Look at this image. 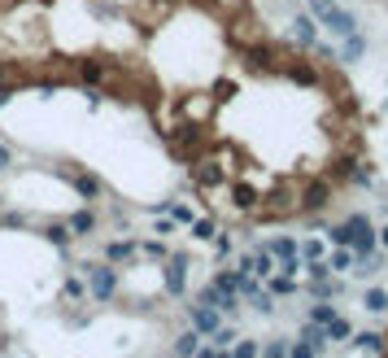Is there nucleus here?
Segmentation results:
<instances>
[{
  "mask_svg": "<svg viewBox=\"0 0 388 358\" xmlns=\"http://www.w3.org/2000/svg\"><path fill=\"white\" fill-rule=\"evenodd\" d=\"M288 75H293L297 84H314V79H318V75H314L310 66H293V70H288Z\"/></svg>",
  "mask_w": 388,
  "mask_h": 358,
  "instance_id": "37",
  "label": "nucleus"
},
{
  "mask_svg": "<svg viewBox=\"0 0 388 358\" xmlns=\"http://www.w3.org/2000/svg\"><path fill=\"white\" fill-rule=\"evenodd\" d=\"M214 358H232V350H214Z\"/></svg>",
  "mask_w": 388,
  "mask_h": 358,
  "instance_id": "41",
  "label": "nucleus"
},
{
  "mask_svg": "<svg viewBox=\"0 0 388 358\" xmlns=\"http://www.w3.org/2000/svg\"><path fill=\"white\" fill-rule=\"evenodd\" d=\"M70 184H74V192H79L83 201H96V197L105 192V184H101V179H96L92 171H74V175H70Z\"/></svg>",
  "mask_w": 388,
  "mask_h": 358,
  "instance_id": "6",
  "label": "nucleus"
},
{
  "mask_svg": "<svg viewBox=\"0 0 388 358\" xmlns=\"http://www.w3.org/2000/svg\"><path fill=\"white\" fill-rule=\"evenodd\" d=\"M253 311H257V315H275V306H270V293H257V297H253Z\"/></svg>",
  "mask_w": 388,
  "mask_h": 358,
  "instance_id": "35",
  "label": "nucleus"
},
{
  "mask_svg": "<svg viewBox=\"0 0 388 358\" xmlns=\"http://www.w3.org/2000/svg\"><path fill=\"white\" fill-rule=\"evenodd\" d=\"M310 293H314V302H328V297H336V293H341V284H332V280H314Z\"/></svg>",
  "mask_w": 388,
  "mask_h": 358,
  "instance_id": "25",
  "label": "nucleus"
},
{
  "mask_svg": "<svg viewBox=\"0 0 388 358\" xmlns=\"http://www.w3.org/2000/svg\"><path fill=\"white\" fill-rule=\"evenodd\" d=\"M0 205H5V201H0Z\"/></svg>",
  "mask_w": 388,
  "mask_h": 358,
  "instance_id": "42",
  "label": "nucleus"
},
{
  "mask_svg": "<svg viewBox=\"0 0 388 358\" xmlns=\"http://www.w3.org/2000/svg\"><path fill=\"white\" fill-rule=\"evenodd\" d=\"M209 345H214V350H232L236 345V332L232 328H218L214 336H209Z\"/></svg>",
  "mask_w": 388,
  "mask_h": 358,
  "instance_id": "27",
  "label": "nucleus"
},
{
  "mask_svg": "<svg viewBox=\"0 0 388 358\" xmlns=\"http://www.w3.org/2000/svg\"><path fill=\"white\" fill-rule=\"evenodd\" d=\"M249 258H253V275H257V280H270V275H275V254L270 249H253Z\"/></svg>",
  "mask_w": 388,
  "mask_h": 358,
  "instance_id": "12",
  "label": "nucleus"
},
{
  "mask_svg": "<svg viewBox=\"0 0 388 358\" xmlns=\"http://www.w3.org/2000/svg\"><path fill=\"white\" fill-rule=\"evenodd\" d=\"M184 288H188V254H170L166 258V293L184 297Z\"/></svg>",
  "mask_w": 388,
  "mask_h": 358,
  "instance_id": "5",
  "label": "nucleus"
},
{
  "mask_svg": "<svg viewBox=\"0 0 388 358\" xmlns=\"http://www.w3.org/2000/svg\"><path fill=\"white\" fill-rule=\"evenodd\" d=\"M245 61H249L253 70H262V75L275 70V53H270L266 44H249V48H245Z\"/></svg>",
  "mask_w": 388,
  "mask_h": 358,
  "instance_id": "9",
  "label": "nucleus"
},
{
  "mask_svg": "<svg viewBox=\"0 0 388 358\" xmlns=\"http://www.w3.org/2000/svg\"><path fill=\"white\" fill-rule=\"evenodd\" d=\"M262 350H257V341H236L232 345V358H257Z\"/></svg>",
  "mask_w": 388,
  "mask_h": 358,
  "instance_id": "29",
  "label": "nucleus"
},
{
  "mask_svg": "<svg viewBox=\"0 0 388 358\" xmlns=\"http://www.w3.org/2000/svg\"><path fill=\"white\" fill-rule=\"evenodd\" d=\"M9 166H13V153L5 149V144H0V171H9Z\"/></svg>",
  "mask_w": 388,
  "mask_h": 358,
  "instance_id": "39",
  "label": "nucleus"
},
{
  "mask_svg": "<svg viewBox=\"0 0 388 358\" xmlns=\"http://www.w3.org/2000/svg\"><path fill=\"white\" fill-rule=\"evenodd\" d=\"M79 75H83V79H88V84H101V79H105L109 70L101 66V61H79Z\"/></svg>",
  "mask_w": 388,
  "mask_h": 358,
  "instance_id": "24",
  "label": "nucleus"
},
{
  "mask_svg": "<svg viewBox=\"0 0 388 358\" xmlns=\"http://www.w3.org/2000/svg\"><path fill=\"white\" fill-rule=\"evenodd\" d=\"M266 249L275 254V263H280V258H293V254H301V245H297L293 236H275V240H270Z\"/></svg>",
  "mask_w": 388,
  "mask_h": 358,
  "instance_id": "17",
  "label": "nucleus"
},
{
  "mask_svg": "<svg viewBox=\"0 0 388 358\" xmlns=\"http://www.w3.org/2000/svg\"><path fill=\"white\" fill-rule=\"evenodd\" d=\"M184 311H188V319H192V328H197L201 336H214V332L223 328V315L214 311V306H201V302H188V306H184Z\"/></svg>",
  "mask_w": 388,
  "mask_h": 358,
  "instance_id": "4",
  "label": "nucleus"
},
{
  "mask_svg": "<svg viewBox=\"0 0 388 358\" xmlns=\"http://www.w3.org/2000/svg\"><path fill=\"white\" fill-rule=\"evenodd\" d=\"M44 240H48V245H57V249H66L70 245V223H48L44 227Z\"/></svg>",
  "mask_w": 388,
  "mask_h": 358,
  "instance_id": "16",
  "label": "nucleus"
},
{
  "mask_svg": "<svg viewBox=\"0 0 388 358\" xmlns=\"http://www.w3.org/2000/svg\"><path fill=\"white\" fill-rule=\"evenodd\" d=\"M375 236H380V245H384V249H388V223H384V227H380V232H375Z\"/></svg>",
  "mask_w": 388,
  "mask_h": 358,
  "instance_id": "40",
  "label": "nucleus"
},
{
  "mask_svg": "<svg viewBox=\"0 0 388 358\" xmlns=\"http://www.w3.org/2000/svg\"><path fill=\"white\" fill-rule=\"evenodd\" d=\"M301 258H305V263H314V258H323V245H318V240H305V245H301Z\"/></svg>",
  "mask_w": 388,
  "mask_h": 358,
  "instance_id": "36",
  "label": "nucleus"
},
{
  "mask_svg": "<svg viewBox=\"0 0 388 358\" xmlns=\"http://www.w3.org/2000/svg\"><path fill=\"white\" fill-rule=\"evenodd\" d=\"M288 345H293V341H270L262 350V358H288Z\"/></svg>",
  "mask_w": 388,
  "mask_h": 358,
  "instance_id": "33",
  "label": "nucleus"
},
{
  "mask_svg": "<svg viewBox=\"0 0 388 358\" xmlns=\"http://www.w3.org/2000/svg\"><path fill=\"white\" fill-rule=\"evenodd\" d=\"M232 197H236V205H240V210H253V205H257V188H249V184H236V192H232Z\"/></svg>",
  "mask_w": 388,
  "mask_h": 358,
  "instance_id": "23",
  "label": "nucleus"
},
{
  "mask_svg": "<svg viewBox=\"0 0 388 358\" xmlns=\"http://www.w3.org/2000/svg\"><path fill=\"white\" fill-rule=\"evenodd\" d=\"M192 236H197V240H214V223H209V219H197V223H192Z\"/></svg>",
  "mask_w": 388,
  "mask_h": 358,
  "instance_id": "30",
  "label": "nucleus"
},
{
  "mask_svg": "<svg viewBox=\"0 0 388 358\" xmlns=\"http://www.w3.org/2000/svg\"><path fill=\"white\" fill-rule=\"evenodd\" d=\"M362 306H366V311H375V315H384L388 311V293L384 288H371L366 297H362Z\"/></svg>",
  "mask_w": 388,
  "mask_h": 358,
  "instance_id": "21",
  "label": "nucleus"
},
{
  "mask_svg": "<svg viewBox=\"0 0 388 358\" xmlns=\"http://www.w3.org/2000/svg\"><path fill=\"white\" fill-rule=\"evenodd\" d=\"M305 9H310V18H314L318 26H328L332 36H353V31H358V18L345 13L336 0H305Z\"/></svg>",
  "mask_w": 388,
  "mask_h": 358,
  "instance_id": "2",
  "label": "nucleus"
},
{
  "mask_svg": "<svg viewBox=\"0 0 388 358\" xmlns=\"http://www.w3.org/2000/svg\"><path fill=\"white\" fill-rule=\"evenodd\" d=\"M293 36H297V44H305V48H318V31H314L310 13H301V18L293 22Z\"/></svg>",
  "mask_w": 388,
  "mask_h": 358,
  "instance_id": "11",
  "label": "nucleus"
},
{
  "mask_svg": "<svg viewBox=\"0 0 388 358\" xmlns=\"http://www.w3.org/2000/svg\"><path fill=\"white\" fill-rule=\"evenodd\" d=\"M83 271H88V280H92V297H96V302H109V297L118 293V271H114V263H88Z\"/></svg>",
  "mask_w": 388,
  "mask_h": 358,
  "instance_id": "3",
  "label": "nucleus"
},
{
  "mask_svg": "<svg viewBox=\"0 0 388 358\" xmlns=\"http://www.w3.org/2000/svg\"><path fill=\"white\" fill-rule=\"evenodd\" d=\"M266 284H270V293H280V297H288V293H297V280H293V275H280V271H275Z\"/></svg>",
  "mask_w": 388,
  "mask_h": 358,
  "instance_id": "20",
  "label": "nucleus"
},
{
  "mask_svg": "<svg viewBox=\"0 0 388 358\" xmlns=\"http://www.w3.org/2000/svg\"><path fill=\"white\" fill-rule=\"evenodd\" d=\"M136 249H140L136 240H109V245H105V263H127Z\"/></svg>",
  "mask_w": 388,
  "mask_h": 358,
  "instance_id": "13",
  "label": "nucleus"
},
{
  "mask_svg": "<svg viewBox=\"0 0 388 358\" xmlns=\"http://www.w3.org/2000/svg\"><path fill=\"white\" fill-rule=\"evenodd\" d=\"M353 263H358V258H353V249L341 245V249L332 254V263H328V267H332V271H353Z\"/></svg>",
  "mask_w": 388,
  "mask_h": 358,
  "instance_id": "22",
  "label": "nucleus"
},
{
  "mask_svg": "<svg viewBox=\"0 0 388 358\" xmlns=\"http://www.w3.org/2000/svg\"><path fill=\"white\" fill-rule=\"evenodd\" d=\"M170 219H175V223H184V227H192V223H197V215H192L188 205H170Z\"/></svg>",
  "mask_w": 388,
  "mask_h": 358,
  "instance_id": "31",
  "label": "nucleus"
},
{
  "mask_svg": "<svg viewBox=\"0 0 388 358\" xmlns=\"http://www.w3.org/2000/svg\"><path fill=\"white\" fill-rule=\"evenodd\" d=\"M144 254H149V258H170V254H166V245H161V240H149V245H144Z\"/></svg>",
  "mask_w": 388,
  "mask_h": 358,
  "instance_id": "38",
  "label": "nucleus"
},
{
  "mask_svg": "<svg viewBox=\"0 0 388 358\" xmlns=\"http://www.w3.org/2000/svg\"><path fill=\"white\" fill-rule=\"evenodd\" d=\"M232 249H236V245H232V236L214 232V254H218V258H232Z\"/></svg>",
  "mask_w": 388,
  "mask_h": 358,
  "instance_id": "34",
  "label": "nucleus"
},
{
  "mask_svg": "<svg viewBox=\"0 0 388 358\" xmlns=\"http://www.w3.org/2000/svg\"><path fill=\"white\" fill-rule=\"evenodd\" d=\"M66 297H70V302H83V297H88L83 280H74V275H70V280H66Z\"/></svg>",
  "mask_w": 388,
  "mask_h": 358,
  "instance_id": "32",
  "label": "nucleus"
},
{
  "mask_svg": "<svg viewBox=\"0 0 388 358\" xmlns=\"http://www.w3.org/2000/svg\"><path fill=\"white\" fill-rule=\"evenodd\" d=\"M366 53V36L362 31H353V36H345V48H341V61H358Z\"/></svg>",
  "mask_w": 388,
  "mask_h": 358,
  "instance_id": "14",
  "label": "nucleus"
},
{
  "mask_svg": "<svg viewBox=\"0 0 388 358\" xmlns=\"http://www.w3.org/2000/svg\"><path fill=\"white\" fill-rule=\"evenodd\" d=\"M192 175H197L201 188H223V184H227V171H223L218 162H197V171H192Z\"/></svg>",
  "mask_w": 388,
  "mask_h": 358,
  "instance_id": "7",
  "label": "nucleus"
},
{
  "mask_svg": "<svg viewBox=\"0 0 388 358\" xmlns=\"http://www.w3.org/2000/svg\"><path fill=\"white\" fill-rule=\"evenodd\" d=\"M197 350H201V332H197V328L179 332V336H175V345H170L175 358H197Z\"/></svg>",
  "mask_w": 388,
  "mask_h": 358,
  "instance_id": "10",
  "label": "nucleus"
},
{
  "mask_svg": "<svg viewBox=\"0 0 388 358\" xmlns=\"http://www.w3.org/2000/svg\"><path fill=\"white\" fill-rule=\"evenodd\" d=\"M349 332H353V328H349V323H345V319H341V315H336V319H332V323H328V341H345V336H349Z\"/></svg>",
  "mask_w": 388,
  "mask_h": 358,
  "instance_id": "28",
  "label": "nucleus"
},
{
  "mask_svg": "<svg viewBox=\"0 0 388 358\" xmlns=\"http://www.w3.org/2000/svg\"><path fill=\"white\" fill-rule=\"evenodd\" d=\"M288 358H318V350H314V341H293V345H288Z\"/></svg>",
  "mask_w": 388,
  "mask_h": 358,
  "instance_id": "26",
  "label": "nucleus"
},
{
  "mask_svg": "<svg viewBox=\"0 0 388 358\" xmlns=\"http://www.w3.org/2000/svg\"><path fill=\"white\" fill-rule=\"evenodd\" d=\"M66 223H70V236H88V232H96V215H92V210H79V215H70Z\"/></svg>",
  "mask_w": 388,
  "mask_h": 358,
  "instance_id": "15",
  "label": "nucleus"
},
{
  "mask_svg": "<svg viewBox=\"0 0 388 358\" xmlns=\"http://www.w3.org/2000/svg\"><path fill=\"white\" fill-rule=\"evenodd\" d=\"M353 345H358V350H366V354H384V350H388L380 332H358V336H353Z\"/></svg>",
  "mask_w": 388,
  "mask_h": 358,
  "instance_id": "18",
  "label": "nucleus"
},
{
  "mask_svg": "<svg viewBox=\"0 0 388 358\" xmlns=\"http://www.w3.org/2000/svg\"><path fill=\"white\" fill-rule=\"evenodd\" d=\"M305 319H310V323H318V328H328V323L336 319V306H328V302H314V306H310V315H305Z\"/></svg>",
  "mask_w": 388,
  "mask_h": 358,
  "instance_id": "19",
  "label": "nucleus"
},
{
  "mask_svg": "<svg viewBox=\"0 0 388 358\" xmlns=\"http://www.w3.org/2000/svg\"><path fill=\"white\" fill-rule=\"evenodd\" d=\"M328 201H332V184H323V179H314V184L301 192V210H323Z\"/></svg>",
  "mask_w": 388,
  "mask_h": 358,
  "instance_id": "8",
  "label": "nucleus"
},
{
  "mask_svg": "<svg viewBox=\"0 0 388 358\" xmlns=\"http://www.w3.org/2000/svg\"><path fill=\"white\" fill-rule=\"evenodd\" d=\"M336 245H345V249H353V258H371L375 254V245H380V236H375V227H371V219L366 215H349L345 223H336L332 232H328Z\"/></svg>",
  "mask_w": 388,
  "mask_h": 358,
  "instance_id": "1",
  "label": "nucleus"
}]
</instances>
